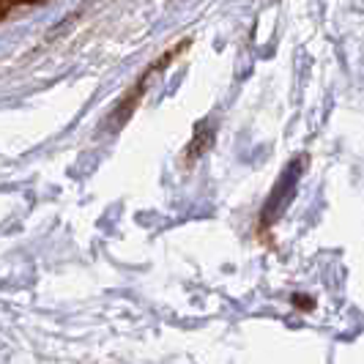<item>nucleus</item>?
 Returning a JSON list of instances; mask_svg holds the SVG:
<instances>
[{
	"instance_id": "f257e3e1",
	"label": "nucleus",
	"mask_w": 364,
	"mask_h": 364,
	"mask_svg": "<svg viewBox=\"0 0 364 364\" xmlns=\"http://www.w3.org/2000/svg\"><path fill=\"white\" fill-rule=\"evenodd\" d=\"M11 11H19L17 6H11V3H0V19H6Z\"/></svg>"
}]
</instances>
